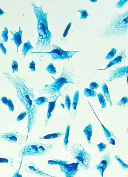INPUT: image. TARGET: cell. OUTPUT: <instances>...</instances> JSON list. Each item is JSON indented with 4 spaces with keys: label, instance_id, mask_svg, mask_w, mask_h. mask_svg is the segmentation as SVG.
Returning a JSON list of instances; mask_svg holds the SVG:
<instances>
[{
    "label": "cell",
    "instance_id": "6da1fadb",
    "mask_svg": "<svg viewBox=\"0 0 128 177\" xmlns=\"http://www.w3.org/2000/svg\"><path fill=\"white\" fill-rule=\"evenodd\" d=\"M3 75L9 83L15 87L17 98L24 106L26 112H27V141L29 134L36 124L37 113L38 106L35 102L36 97L34 95V87H27L25 84V80L17 75H12L8 73H3Z\"/></svg>",
    "mask_w": 128,
    "mask_h": 177
},
{
    "label": "cell",
    "instance_id": "7a4b0ae2",
    "mask_svg": "<svg viewBox=\"0 0 128 177\" xmlns=\"http://www.w3.org/2000/svg\"><path fill=\"white\" fill-rule=\"evenodd\" d=\"M33 13L37 19L38 38L36 46L41 49H50L52 46L53 36L51 33L47 21L48 12H44L42 6H37L33 2H31Z\"/></svg>",
    "mask_w": 128,
    "mask_h": 177
},
{
    "label": "cell",
    "instance_id": "3957f363",
    "mask_svg": "<svg viewBox=\"0 0 128 177\" xmlns=\"http://www.w3.org/2000/svg\"><path fill=\"white\" fill-rule=\"evenodd\" d=\"M74 77V72L64 67L58 78L55 79L54 82L52 84L44 86L40 91L42 93L49 95L51 99H54L59 95H62L61 90L64 85L75 84Z\"/></svg>",
    "mask_w": 128,
    "mask_h": 177
},
{
    "label": "cell",
    "instance_id": "277c9868",
    "mask_svg": "<svg viewBox=\"0 0 128 177\" xmlns=\"http://www.w3.org/2000/svg\"><path fill=\"white\" fill-rule=\"evenodd\" d=\"M128 31V9L121 15L116 14L108 25L104 35L113 37L125 34Z\"/></svg>",
    "mask_w": 128,
    "mask_h": 177
},
{
    "label": "cell",
    "instance_id": "5b68a950",
    "mask_svg": "<svg viewBox=\"0 0 128 177\" xmlns=\"http://www.w3.org/2000/svg\"><path fill=\"white\" fill-rule=\"evenodd\" d=\"M53 147L51 143H29L21 149L19 155L22 157L43 156L50 152Z\"/></svg>",
    "mask_w": 128,
    "mask_h": 177
},
{
    "label": "cell",
    "instance_id": "8992f818",
    "mask_svg": "<svg viewBox=\"0 0 128 177\" xmlns=\"http://www.w3.org/2000/svg\"><path fill=\"white\" fill-rule=\"evenodd\" d=\"M71 152L73 158L78 163L81 168L86 171L91 169V155L85 150L82 145L78 143L73 144Z\"/></svg>",
    "mask_w": 128,
    "mask_h": 177
},
{
    "label": "cell",
    "instance_id": "52a82bcc",
    "mask_svg": "<svg viewBox=\"0 0 128 177\" xmlns=\"http://www.w3.org/2000/svg\"><path fill=\"white\" fill-rule=\"evenodd\" d=\"M52 50L48 52H32V54H49L51 56V59L53 60H69L73 58L76 53L80 52L81 50L77 51H66L63 50L60 46L56 44H52L51 46Z\"/></svg>",
    "mask_w": 128,
    "mask_h": 177
},
{
    "label": "cell",
    "instance_id": "ba28073f",
    "mask_svg": "<svg viewBox=\"0 0 128 177\" xmlns=\"http://www.w3.org/2000/svg\"><path fill=\"white\" fill-rule=\"evenodd\" d=\"M1 138L11 143L21 144L25 140L26 141V137H24L17 132H11L2 134Z\"/></svg>",
    "mask_w": 128,
    "mask_h": 177
},
{
    "label": "cell",
    "instance_id": "9c48e42d",
    "mask_svg": "<svg viewBox=\"0 0 128 177\" xmlns=\"http://www.w3.org/2000/svg\"><path fill=\"white\" fill-rule=\"evenodd\" d=\"M124 77H128V65L118 67L110 73L108 81L112 82Z\"/></svg>",
    "mask_w": 128,
    "mask_h": 177
},
{
    "label": "cell",
    "instance_id": "30bf717a",
    "mask_svg": "<svg viewBox=\"0 0 128 177\" xmlns=\"http://www.w3.org/2000/svg\"><path fill=\"white\" fill-rule=\"evenodd\" d=\"M60 170L66 177H73L79 171V164L77 162L60 165Z\"/></svg>",
    "mask_w": 128,
    "mask_h": 177
},
{
    "label": "cell",
    "instance_id": "8fae6325",
    "mask_svg": "<svg viewBox=\"0 0 128 177\" xmlns=\"http://www.w3.org/2000/svg\"><path fill=\"white\" fill-rule=\"evenodd\" d=\"M110 155V154L109 152L105 153L100 162L95 166L96 170L99 171L100 175L102 177L104 176V173L106 168L111 164V159Z\"/></svg>",
    "mask_w": 128,
    "mask_h": 177
},
{
    "label": "cell",
    "instance_id": "7c38bea8",
    "mask_svg": "<svg viewBox=\"0 0 128 177\" xmlns=\"http://www.w3.org/2000/svg\"><path fill=\"white\" fill-rule=\"evenodd\" d=\"M25 169L29 173L36 174L37 175H40L43 177H53L51 175L44 173V172L41 170V169L39 168L37 165L32 162H29L26 164Z\"/></svg>",
    "mask_w": 128,
    "mask_h": 177
},
{
    "label": "cell",
    "instance_id": "4fadbf2b",
    "mask_svg": "<svg viewBox=\"0 0 128 177\" xmlns=\"http://www.w3.org/2000/svg\"><path fill=\"white\" fill-rule=\"evenodd\" d=\"M126 58V56L125 55V53L124 51L122 50L120 53L118 54V55L116 56L115 58L112 59L110 62L107 65L106 67L104 69H99V70H105L109 68L111 66L113 65H117V64H120Z\"/></svg>",
    "mask_w": 128,
    "mask_h": 177
},
{
    "label": "cell",
    "instance_id": "5bb4252c",
    "mask_svg": "<svg viewBox=\"0 0 128 177\" xmlns=\"http://www.w3.org/2000/svg\"><path fill=\"white\" fill-rule=\"evenodd\" d=\"M11 33L12 34L13 36L12 39L11 40L16 44L17 51L18 52L19 47L22 43V37L23 30L21 29V28L19 27V31L16 32L11 31Z\"/></svg>",
    "mask_w": 128,
    "mask_h": 177
},
{
    "label": "cell",
    "instance_id": "9a60e30c",
    "mask_svg": "<svg viewBox=\"0 0 128 177\" xmlns=\"http://www.w3.org/2000/svg\"><path fill=\"white\" fill-rule=\"evenodd\" d=\"M60 97V95H59L58 97H57L56 98L53 99L52 101L48 102V110H47V115H46V121H45V126H46L49 120L50 119L52 115V113H53V111L56 107L57 101V100Z\"/></svg>",
    "mask_w": 128,
    "mask_h": 177
},
{
    "label": "cell",
    "instance_id": "2e32d148",
    "mask_svg": "<svg viewBox=\"0 0 128 177\" xmlns=\"http://www.w3.org/2000/svg\"><path fill=\"white\" fill-rule=\"evenodd\" d=\"M89 105H90V106H91V108L93 110V112H94V114L96 116V117H97V119L99 120V122H100V124H101V126H102V127L103 128V130L104 131V134H105V136H106V139L108 140V142H109L110 141L111 139H112V138H116V136L114 135V134H113V132H112V131H110L108 130L107 128H106L104 125H103V124L102 123V122L100 121V120L98 118V117L97 116V115H96V114H95V112H94V110L92 108V106H91V104L89 103Z\"/></svg>",
    "mask_w": 128,
    "mask_h": 177
},
{
    "label": "cell",
    "instance_id": "e0dca14e",
    "mask_svg": "<svg viewBox=\"0 0 128 177\" xmlns=\"http://www.w3.org/2000/svg\"><path fill=\"white\" fill-rule=\"evenodd\" d=\"M83 133L85 134V138L87 141V143L88 145H91V139L93 134V126L91 124H89L88 126L85 128L83 130Z\"/></svg>",
    "mask_w": 128,
    "mask_h": 177
},
{
    "label": "cell",
    "instance_id": "ac0fdd59",
    "mask_svg": "<svg viewBox=\"0 0 128 177\" xmlns=\"http://www.w3.org/2000/svg\"><path fill=\"white\" fill-rule=\"evenodd\" d=\"M102 90L103 91L104 97L106 98V101L109 104L110 106H112V102L111 98H110V95L109 92L108 87L106 83H103L102 85Z\"/></svg>",
    "mask_w": 128,
    "mask_h": 177
},
{
    "label": "cell",
    "instance_id": "d6986e66",
    "mask_svg": "<svg viewBox=\"0 0 128 177\" xmlns=\"http://www.w3.org/2000/svg\"><path fill=\"white\" fill-rule=\"evenodd\" d=\"M1 101L3 104L6 105L9 107V109L11 112L14 111L15 107H14V105L13 104V101L12 100L9 98L7 99L6 97H3L1 98Z\"/></svg>",
    "mask_w": 128,
    "mask_h": 177
},
{
    "label": "cell",
    "instance_id": "ffe728a7",
    "mask_svg": "<svg viewBox=\"0 0 128 177\" xmlns=\"http://www.w3.org/2000/svg\"><path fill=\"white\" fill-rule=\"evenodd\" d=\"M33 48L34 47L32 45L31 43L29 40H28L27 42L23 44L22 50V54L23 57L25 58L28 52H29L31 50L33 49Z\"/></svg>",
    "mask_w": 128,
    "mask_h": 177
},
{
    "label": "cell",
    "instance_id": "44dd1931",
    "mask_svg": "<svg viewBox=\"0 0 128 177\" xmlns=\"http://www.w3.org/2000/svg\"><path fill=\"white\" fill-rule=\"evenodd\" d=\"M63 135L62 132H56L53 134H48L43 137H40V140H52L54 138H60Z\"/></svg>",
    "mask_w": 128,
    "mask_h": 177
},
{
    "label": "cell",
    "instance_id": "7402d4cb",
    "mask_svg": "<svg viewBox=\"0 0 128 177\" xmlns=\"http://www.w3.org/2000/svg\"><path fill=\"white\" fill-rule=\"evenodd\" d=\"M70 128L71 126L70 125H68L66 128V132H65V136L63 140V146L66 151H68V145L69 142V132H70Z\"/></svg>",
    "mask_w": 128,
    "mask_h": 177
},
{
    "label": "cell",
    "instance_id": "603a6c76",
    "mask_svg": "<svg viewBox=\"0 0 128 177\" xmlns=\"http://www.w3.org/2000/svg\"><path fill=\"white\" fill-rule=\"evenodd\" d=\"M47 164L50 165H67L68 164V161H63V160H60V159H50L47 161Z\"/></svg>",
    "mask_w": 128,
    "mask_h": 177
},
{
    "label": "cell",
    "instance_id": "cb8c5ba5",
    "mask_svg": "<svg viewBox=\"0 0 128 177\" xmlns=\"http://www.w3.org/2000/svg\"><path fill=\"white\" fill-rule=\"evenodd\" d=\"M79 101V91L77 90L73 95V103H72V107L73 110H76L77 105Z\"/></svg>",
    "mask_w": 128,
    "mask_h": 177
},
{
    "label": "cell",
    "instance_id": "d4e9b609",
    "mask_svg": "<svg viewBox=\"0 0 128 177\" xmlns=\"http://www.w3.org/2000/svg\"><path fill=\"white\" fill-rule=\"evenodd\" d=\"M84 95L87 97H94L97 96V93L93 90L86 87L84 90Z\"/></svg>",
    "mask_w": 128,
    "mask_h": 177
},
{
    "label": "cell",
    "instance_id": "484cf974",
    "mask_svg": "<svg viewBox=\"0 0 128 177\" xmlns=\"http://www.w3.org/2000/svg\"><path fill=\"white\" fill-rule=\"evenodd\" d=\"M97 97L100 104L101 107L102 109H105L106 107V101L105 100L103 94L98 93L97 94Z\"/></svg>",
    "mask_w": 128,
    "mask_h": 177
},
{
    "label": "cell",
    "instance_id": "4316f807",
    "mask_svg": "<svg viewBox=\"0 0 128 177\" xmlns=\"http://www.w3.org/2000/svg\"><path fill=\"white\" fill-rule=\"evenodd\" d=\"M35 102L37 106L42 105L48 102V99L44 97H40L36 99Z\"/></svg>",
    "mask_w": 128,
    "mask_h": 177
},
{
    "label": "cell",
    "instance_id": "83f0119b",
    "mask_svg": "<svg viewBox=\"0 0 128 177\" xmlns=\"http://www.w3.org/2000/svg\"><path fill=\"white\" fill-rule=\"evenodd\" d=\"M46 70L48 73H50V74H56L57 73L56 68L53 65V63H50V64L47 65L46 68Z\"/></svg>",
    "mask_w": 128,
    "mask_h": 177
},
{
    "label": "cell",
    "instance_id": "f1b7e54d",
    "mask_svg": "<svg viewBox=\"0 0 128 177\" xmlns=\"http://www.w3.org/2000/svg\"><path fill=\"white\" fill-rule=\"evenodd\" d=\"M116 53H117V50L114 48H112L109 52L108 53L106 56L105 57V59L106 60H111V59H114V57L116 54Z\"/></svg>",
    "mask_w": 128,
    "mask_h": 177
},
{
    "label": "cell",
    "instance_id": "f546056e",
    "mask_svg": "<svg viewBox=\"0 0 128 177\" xmlns=\"http://www.w3.org/2000/svg\"><path fill=\"white\" fill-rule=\"evenodd\" d=\"M115 158H116V161H118V162L119 163V165H121L122 169H123V170H126V169H128V165L126 164L125 162H124V161L122 160V159L119 157L118 155H115Z\"/></svg>",
    "mask_w": 128,
    "mask_h": 177
},
{
    "label": "cell",
    "instance_id": "4dcf8cb0",
    "mask_svg": "<svg viewBox=\"0 0 128 177\" xmlns=\"http://www.w3.org/2000/svg\"><path fill=\"white\" fill-rule=\"evenodd\" d=\"M77 12L81 14V17H80L81 19H88V17L89 16V14H88L87 10L78 9H77Z\"/></svg>",
    "mask_w": 128,
    "mask_h": 177
},
{
    "label": "cell",
    "instance_id": "1f68e13d",
    "mask_svg": "<svg viewBox=\"0 0 128 177\" xmlns=\"http://www.w3.org/2000/svg\"><path fill=\"white\" fill-rule=\"evenodd\" d=\"M11 70L12 74L19 71V63L16 60H12L11 63Z\"/></svg>",
    "mask_w": 128,
    "mask_h": 177
},
{
    "label": "cell",
    "instance_id": "d6a6232c",
    "mask_svg": "<svg viewBox=\"0 0 128 177\" xmlns=\"http://www.w3.org/2000/svg\"><path fill=\"white\" fill-rule=\"evenodd\" d=\"M8 33H9V29L7 27H5L3 29V31L1 33V37L3 39V41L4 42L6 43L8 42Z\"/></svg>",
    "mask_w": 128,
    "mask_h": 177
},
{
    "label": "cell",
    "instance_id": "836d02e7",
    "mask_svg": "<svg viewBox=\"0 0 128 177\" xmlns=\"http://www.w3.org/2000/svg\"><path fill=\"white\" fill-rule=\"evenodd\" d=\"M65 105L69 111L71 110V99L69 95H66L65 97Z\"/></svg>",
    "mask_w": 128,
    "mask_h": 177
},
{
    "label": "cell",
    "instance_id": "e575fe53",
    "mask_svg": "<svg viewBox=\"0 0 128 177\" xmlns=\"http://www.w3.org/2000/svg\"><path fill=\"white\" fill-rule=\"evenodd\" d=\"M128 103V97H123L122 99L116 104V105L118 106H125L126 104Z\"/></svg>",
    "mask_w": 128,
    "mask_h": 177
},
{
    "label": "cell",
    "instance_id": "d590c367",
    "mask_svg": "<svg viewBox=\"0 0 128 177\" xmlns=\"http://www.w3.org/2000/svg\"><path fill=\"white\" fill-rule=\"evenodd\" d=\"M0 163H6L9 165H12L13 160L10 157L7 158H0Z\"/></svg>",
    "mask_w": 128,
    "mask_h": 177
},
{
    "label": "cell",
    "instance_id": "8d00e7d4",
    "mask_svg": "<svg viewBox=\"0 0 128 177\" xmlns=\"http://www.w3.org/2000/svg\"><path fill=\"white\" fill-rule=\"evenodd\" d=\"M128 0H120L117 2V3H116V8L117 9H122L123 7L125 5V4L128 3Z\"/></svg>",
    "mask_w": 128,
    "mask_h": 177
},
{
    "label": "cell",
    "instance_id": "74e56055",
    "mask_svg": "<svg viewBox=\"0 0 128 177\" xmlns=\"http://www.w3.org/2000/svg\"><path fill=\"white\" fill-rule=\"evenodd\" d=\"M97 147L98 149V151L99 152H102L106 150L107 145H106V144L103 143V142H100V143L97 145Z\"/></svg>",
    "mask_w": 128,
    "mask_h": 177
},
{
    "label": "cell",
    "instance_id": "f35d334b",
    "mask_svg": "<svg viewBox=\"0 0 128 177\" xmlns=\"http://www.w3.org/2000/svg\"><path fill=\"white\" fill-rule=\"evenodd\" d=\"M28 69L29 70L32 72V73H35L36 71V63L34 62V60H32L31 62L29 63V65H28Z\"/></svg>",
    "mask_w": 128,
    "mask_h": 177
},
{
    "label": "cell",
    "instance_id": "ab89813d",
    "mask_svg": "<svg viewBox=\"0 0 128 177\" xmlns=\"http://www.w3.org/2000/svg\"><path fill=\"white\" fill-rule=\"evenodd\" d=\"M27 112L26 111H23V112H21L19 116L16 118V121L17 122H19V121H22L24 118H25L26 116H27Z\"/></svg>",
    "mask_w": 128,
    "mask_h": 177
},
{
    "label": "cell",
    "instance_id": "60d3db41",
    "mask_svg": "<svg viewBox=\"0 0 128 177\" xmlns=\"http://www.w3.org/2000/svg\"><path fill=\"white\" fill-rule=\"evenodd\" d=\"M99 87V85L95 81L92 82L89 85V89L94 90V89H98Z\"/></svg>",
    "mask_w": 128,
    "mask_h": 177
},
{
    "label": "cell",
    "instance_id": "b9f144b4",
    "mask_svg": "<svg viewBox=\"0 0 128 177\" xmlns=\"http://www.w3.org/2000/svg\"><path fill=\"white\" fill-rule=\"evenodd\" d=\"M71 26H72V23L71 22H69L68 23V25H67V26L66 27V28L64 31V33L63 34V37L64 38L66 37L67 34H68V33L69 30V29L71 27Z\"/></svg>",
    "mask_w": 128,
    "mask_h": 177
},
{
    "label": "cell",
    "instance_id": "7bdbcfd3",
    "mask_svg": "<svg viewBox=\"0 0 128 177\" xmlns=\"http://www.w3.org/2000/svg\"><path fill=\"white\" fill-rule=\"evenodd\" d=\"M0 48H1V49L2 50V52H3V54H4L5 56H6V49L5 47L4 46V45H3V43H2V42H1V43H0Z\"/></svg>",
    "mask_w": 128,
    "mask_h": 177
},
{
    "label": "cell",
    "instance_id": "ee69618b",
    "mask_svg": "<svg viewBox=\"0 0 128 177\" xmlns=\"http://www.w3.org/2000/svg\"><path fill=\"white\" fill-rule=\"evenodd\" d=\"M13 177H22V174H20L19 173V171H17V172H16L15 173V174H13L12 175Z\"/></svg>",
    "mask_w": 128,
    "mask_h": 177
},
{
    "label": "cell",
    "instance_id": "f6af8a7d",
    "mask_svg": "<svg viewBox=\"0 0 128 177\" xmlns=\"http://www.w3.org/2000/svg\"><path fill=\"white\" fill-rule=\"evenodd\" d=\"M5 12H3L2 9H1V16H2V15L5 14Z\"/></svg>",
    "mask_w": 128,
    "mask_h": 177
},
{
    "label": "cell",
    "instance_id": "bcb514c9",
    "mask_svg": "<svg viewBox=\"0 0 128 177\" xmlns=\"http://www.w3.org/2000/svg\"><path fill=\"white\" fill-rule=\"evenodd\" d=\"M91 2H93V3H95V2H97L98 1L97 0H95V1H92V0H90L89 1Z\"/></svg>",
    "mask_w": 128,
    "mask_h": 177
},
{
    "label": "cell",
    "instance_id": "7dc6e473",
    "mask_svg": "<svg viewBox=\"0 0 128 177\" xmlns=\"http://www.w3.org/2000/svg\"><path fill=\"white\" fill-rule=\"evenodd\" d=\"M126 82H127V85L128 87V77H126Z\"/></svg>",
    "mask_w": 128,
    "mask_h": 177
},
{
    "label": "cell",
    "instance_id": "c3c4849f",
    "mask_svg": "<svg viewBox=\"0 0 128 177\" xmlns=\"http://www.w3.org/2000/svg\"><path fill=\"white\" fill-rule=\"evenodd\" d=\"M128 132V127H127V130H126V133H127V132Z\"/></svg>",
    "mask_w": 128,
    "mask_h": 177
}]
</instances>
